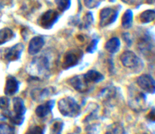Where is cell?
Segmentation results:
<instances>
[{"label":"cell","instance_id":"cell-20","mask_svg":"<svg viewBox=\"0 0 155 134\" xmlns=\"http://www.w3.org/2000/svg\"><path fill=\"white\" fill-rule=\"evenodd\" d=\"M103 0H84V4L88 8H94L98 7Z\"/></svg>","mask_w":155,"mask_h":134},{"label":"cell","instance_id":"cell-7","mask_svg":"<svg viewBox=\"0 0 155 134\" xmlns=\"http://www.w3.org/2000/svg\"><path fill=\"white\" fill-rule=\"evenodd\" d=\"M70 84L77 91L84 92L89 89V83L85 80L83 75H77L70 79Z\"/></svg>","mask_w":155,"mask_h":134},{"label":"cell","instance_id":"cell-14","mask_svg":"<svg viewBox=\"0 0 155 134\" xmlns=\"http://www.w3.org/2000/svg\"><path fill=\"white\" fill-rule=\"evenodd\" d=\"M53 106H54V101H48L45 105L38 106L37 109H36V114L40 118H43L48 115Z\"/></svg>","mask_w":155,"mask_h":134},{"label":"cell","instance_id":"cell-23","mask_svg":"<svg viewBox=\"0 0 155 134\" xmlns=\"http://www.w3.org/2000/svg\"><path fill=\"white\" fill-rule=\"evenodd\" d=\"M9 101L6 97H1L0 98V109L6 110L8 108Z\"/></svg>","mask_w":155,"mask_h":134},{"label":"cell","instance_id":"cell-1","mask_svg":"<svg viewBox=\"0 0 155 134\" xmlns=\"http://www.w3.org/2000/svg\"><path fill=\"white\" fill-rule=\"evenodd\" d=\"M58 109L64 116L74 117L79 114L80 108L77 102L71 97L63 98L58 102Z\"/></svg>","mask_w":155,"mask_h":134},{"label":"cell","instance_id":"cell-9","mask_svg":"<svg viewBox=\"0 0 155 134\" xmlns=\"http://www.w3.org/2000/svg\"><path fill=\"white\" fill-rule=\"evenodd\" d=\"M44 45H45V41H44L43 38L41 36H35V37L32 38L28 45L29 54L32 55H36L40 52Z\"/></svg>","mask_w":155,"mask_h":134},{"label":"cell","instance_id":"cell-13","mask_svg":"<svg viewBox=\"0 0 155 134\" xmlns=\"http://www.w3.org/2000/svg\"><path fill=\"white\" fill-rule=\"evenodd\" d=\"M84 78L88 83H98V82L101 81L104 79V76L101 73L98 72L94 70H90L88 71L86 74H85Z\"/></svg>","mask_w":155,"mask_h":134},{"label":"cell","instance_id":"cell-15","mask_svg":"<svg viewBox=\"0 0 155 134\" xmlns=\"http://www.w3.org/2000/svg\"><path fill=\"white\" fill-rule=\"evenodd\" d=\"M14 33L11 29L5 27L0 30V45L8 42L13 38Z\"/></svg>","mask_w":155,"mask_h":134},{"label":"cell","instance_id":"cell-22","mask_svg":"<svg viewBox=\"0 0 155 134\" xmlns=\"http://www.w3.org/2000/svg\"><path fill=\"white\" fill-rule=\"evenodd\" d=\"M124 130L123 127H121L120 125H113V127L107 132L106 134H123Z\"/></svg>","mask_w":155,"mask_h":134},{"label":"cell","instance_id":"cell-18","mask_svg":"<svg viewBox=\"0 0 155 134\" xmlns=\"http://www.w3.org/2000/svg\"><path fill=\"white\" fill-rule=\"evenodd\" d=\"M48 89H39V90H35L34 92H32V94H34V95H33V97L34 99H45V97L46 95H48Z\"/></svg>","mask_w":155,"mask_h":134},{"label":"cell","instance_id":"cell-3","mask_svg":"<svg viewBox=\"0 0 155 134\" xmlns=\"http://www.w3.org/2000/svg\"><path fill=\"white\" fill-rule=\"evenodd\" d=\"M58 18V12L54 10H48L39 18V24L43 28L50 29L55 24Z\"/></svg>","mask_w":155,"mask_h":134},{"label":"cell","instance_id":"cell-26","mask_svg":"<svg viewBox=\"0 0 155 134\" xmlns=\"http://www.w3.org/2000/svg\"><path fill=\"white\" fill-rule=\"evenodd\" d=\"M122 1L124 2L127 3V4H131V3L133 2V0H122Z\"/></svg>","mask_w":155,"mask_h":134},{"label":"cell","instance_id":"cell-24","mask_svg":"<svg viewBox=\"0 0 155 134\" xmlns=\"http://www.w3.org/2000/svg\"><path fill=\"white\" fill-rule=\"evenodd\" d=\"M97 44H98V40H95V39H93L92 42L89 43V45L87 47V49L86 51L89 53H92L93 52H95L96 50Z\"/></svg>","mask_w":155,"mask_h":134},{"label":"cell","instance_id":"cell-12","mask_svg":"<svg viewBox=\"0 0 155 134\" xmlns=\"http://www.w3.org/2000/svg\"><path fill=\"white\" fill-rule=\"evenodd\" d=\"M120 41L117 37H113L109 39L104 45L105 49L111 54L117 52L120 49Z\"/></svg>","mask_w":155,"mask_h":134},{"label":"cell","instance_id":"cell-17","mask_svg":"<svg viewBox=\"0 0 155 134\" xmlns=\"http://www.w3.org/2000/svg\"><path fill=\"white\" fill-rule=\"evenodd\" d=\"M55 3L60 12L68 10L71 6V0H55Z\"/></svg>","mask_w":155,"mask_h":134},{"label":"cell","instance_id":"cell-8","mask_svg":"<svg viewBox=\"0 0 155 134\" xmlns=\"http://www.w3.org/2000/svg\"><path fill=\"white\" fill-rule=\"evenodd\" d=\"M81 57L80 55L78 54L77 51H69L65 54L64 58V62L62 64V67L64 69L73 68L78 64L80 58Z\"/></svg>","mask_w":155,"mask_h":134},{"label":"cell","instance_id":"cell-5","mask_svg":"<svg viewBox=\"0 0 155 134\" xmlns=\"http://www.w3.org/2000/svg\"><path fill=\"white\" fill-rule=\"evenodd\" d=\"M23 50H24V45L18 43L11 48L4 49V50H2L1 52L5 60L8 62H13V61L18 60L21 57Z\"/></svg>","mask_w":155,"mask_h":134},{"label":"cell","instance_id":"cell-6","mask_svg":"<svg viewBox=\"0 0 155 134\" xmlns=\"http://www.w3.org/2000/svg\"><path fill=\"white\" fill-rule=\"evenodd\" d=\"M14 110L15 112V116L11 118L15 124H21L22 121V116L25 112V106L24 101L20 97H16L13 99Z\"/></svg>","mask_w":155,"mask_h":134},{"label":"cell","instance_id":"cell-4","mask_svg":"<svg viewBox=\"0 0 155 134\" xmlns=\"http://www.w3.org/2000/svg\"><path fill=\"white\" fill-rule=\"evenodd\" d=\"M31 70L36 76L46 75L48 72V62L45 57H38L31 64Z\"/></svg>","mask_w":155,"mask_h":134},{"label":"cell","instance_id":"cell-21","mask_svg":"<svg viewBox=\"0 0 155 134\" xmlns=\"http://www.w3.org/2000/svg\"><path fill=\"white\" fill-rule=\"evenodd\" d=\"M14 129L7 124H0V134H14Z\"/></svg>","mask_w":155,"mask_h":134},{"label":"cell","instance_id":"cell-11","mask_svg":"<svg viewBox=\"0 0 155 134\" xmlns=\"http://www.w3.org/2000/svg\"><path fill=\"white\" fill-rule=\"evenodd\" d=\"M19 89V83L16 78L12 76H8L7 77L5 86V93L7 95H13L18 92Z\"/></svg>","mask_w":155,"mask_h":134},{"label":"cell","instance_id":"cell-25","mask_svg":"<svg viewBox=\"0 0 155 134\" xmlns=\"http://www.w3.org/2000/svg\"><path fill=\"white\" fill-rule=\"evenodd\" d=\"M26 134H43V130L39 127H33L28 130Z\"/></svg>","mask_w":155,"mask_h":134},{"label":"cell","instance_id":"cell-27","mask_svg":"<svg viewBox=\"0 0 155 134\" xmlns=\"http://www.w3.org/2000/svg\"><path fill=\"white\" fill-rule=\"evenodd\" d=\"M1 17H2V13L0 12V19H1Z\"/></svg>","mask_w":155,"mask_h":134},{"label":"cell","instance_id":"cell-2","mask_svg":"<svg viewBox=\"0 0 155 134\" xmlns=\"http://www.w3.org/2000/svg\"><path fill=\"white\" fill-rule=\"evenodd\" d=\"M118 15V10L112 8H104L100 12V26L106 27L116 21Z\"/></svg>","mask_w":155,"mask_h":134},{"label":"cell","instance_id":"cell-16","mask_svg":"<svg viewBox=\"0 0 155 134\" xmlns=\"http://www.w3.org/2000/svg\"><path fill=\"white\" fill-rule=\"evenodd\" d=\"M133 22V12L131 10H127L122 17V26L127 29L131 27Z\"/></svg>","mask_w":155,"mask_h":134},{"label":"cell","instance_id":"cell-10","mask_svg":"<svg viewBox=\"0 0 155 134\" xmlns=\"http://www.w3.org/2000/svg\"><path fill=\"white\" fill-rule=\"evenodd\" d=\"M120 61L124 67L132 68L137 65L138 58L132 52L127 51L121 55Z\"/></svg>","mask_w":155,"mask_h":134},{"label":"cell","instance_id":"cell-19","mask_svg":"<svg viewBox=\"0 0 155 134\" xmlns=\"http://www.w3.org/2000/svg\"><path fill=\"white\" fill-rule=\"evenodd\" d=\"M154 12H151V11H147V12H143L141 15V20L143 22H148V21H151L154 18Z\"/></svg>","mask_w":155,"mask_h":134}]
</instances>
